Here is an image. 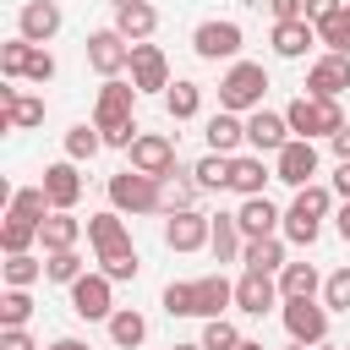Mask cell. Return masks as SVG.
I'll list each match as a JSON object with an SVG mask.
<instances>
[{"instance_id": "6da1fadb", "label": "cell", "mask_w": 350, "mask_h": 350, "mask_svg": "<svg viewBox=\"0 0 350 350\" xmlns=\"http://www.w3.org/2000/svg\"><path fill=\"white\" fill-rule=\"evenodd\" d=\"M230 301H235V284L224 273H208V279H191V284H170L164 290V312L170 317H219Z\"/></svg>"}, {"instance_id": "7a4b0ae2", "label": "cell", "mask_w": 350, "mask_h": 350, "mask_svg": "<svg viewBox=\"0 0 350 350\" xmlns=\"http://www.w3.org/2000/svg\"><path fill=\"white\" fill-rule=\"evenodd\" d=\"M88 241H93V252H98L109 279H137V246H131L120 213H93L88 219Z\"/></svg>"}, {"instance_id": "3957f363", "label": "cell", "mask_w": 350, "mask_h": 350, "mask_svg": "<svg viewBox=\"0 0 350 350\" xmlns=\"http://www.w3.org/2000/svg\"><path fill=\"white\" fill-rule=\"evenodd\" d=\"M131 98H137V82H120V77H109L104 88H98V109H93V126L104 131V142L109 148H131L137 137V126H131Z\"/></svg>"}, {"instance_id": "277c9868", "label": "cell", "mask_w": 350, "mask_h": 350, "mask_svg": "<svg viewBox=\"0 0 350 350\" xmlns=\"http://www.w3.org/2000/svg\"><path fill=\"white\" fill-rule=\"evenodd\" d=\"M268 93V71L257 60H235L219 82V109H257Z\"/></svg>"}, {"instance_id": "5b68a950", "label": "cell", "mask_w": 350, "mask_h": 350, "mask_svg": "<svg viewBox=\"0 0 350 350\" xmlns=\"http://www.w3.org/2000/svg\"><path fill=\"white\" fill-rule=\"evenodd\" d=\"M109 202H115V208H131V213H159V208H164V191H159L153 175L120 170V175H109Z\"/></svg>"}, {"instance_id": "8992f818", "label": "cell", "mask_w": 350, "mask_h": 350, "mask_svg": "<svg viewBox=\"0 0 350 350\" xmlns=\"http://www.w3.org/2000/svg\"><path fill=\"white\" fill-rule=\"evenodd\" d=\"M284 120H290V131H301V137H334V131L345 126V115H339L334 98H295V104L284 109Z\"/></svg>"}, {"instance_id": "52a82bcc", "label": "cell", "mask_w": 350, "mask_h": 350, "mask_svg": "<svg viewBox=\"0 0 350 350\" xmlns=\"http://www.w3.org/2000/svg\"><path fill=\"white\" fill-rule=\"evenodd\" d=\"M88 66H93L98 77H120V71L131 66V44H126V33H120V27L93 33V38H88Z\"/></svg>"}, {"instance_id": "ba28073f", "label": "cell", "mask_w": 350, "mask_h": 350, "mask_svg": "<svg viewBox=\"0 0 350 350\" xmlns=\"http://www.w3.org/2000/svg\"><path fill=\"white\" fill-rule=\"evenodd\" d=\"M312 175H317V148H312V137H290V142L279 148L273 180H284V186H306Z\"/></svg>"}, {"instance_id": "9c48e42d", "label": "cell", "mask_w": 350, "mask_h": 350, "mask_svg": "<svg viewBox=\"0 0 350 350\" xmlns=\"http://www.w3.org/2000/svg\"><path fill=\"white\" fill-rule=\"evenodd\" d=\"M131 82H137V93H159V88H170V60H164V49L159 44H131Z\"/></svg>"}, {"instance_id": "30bf717a", "label": "cell", "mask_w": 350, "mask_h": 350, "mask_svg": "<svg viewBox=\"0 0 350 350\" xmlns=\"http://www.w3.org/2000/svg\"><path fill=\"white\" fill-rule=\"evenodd\" d=\"M208 241H213V219H202V213H191V208L170 213V224H164V246H170V252H197V246H208Z\"/></svg>"}, {"instance_id": "8fae6325", "label": "cell", "mask_w": 350, "mask_h": 350, "mask_svg": "<svg viewBox=\"0 0 350 350\" xmlns=\"http://www.w3.org/2000/svg\"><path fill=\"white\" fill-rule=\"evenodd\" d=\"M284 328L295 345H317L328 334V312L312 306V295H295V301H284Z\"/></svg>"}, {"instance_id": "7c38bea8", "label": "cell", "mask_w": 350, "mask_h": 350, "mask_svg": "<svg viewBox=\"0 0 350 350\" xmlns=\"http://www.w3.org/2000/svg\"><path fill=\"white\" fill-rule=\"evenodd\" d=\"M131 170H142V175L164 180V175L175 170V142H170V137H159V131L137 137V142H131Z\"/></svg>"}, {"instance_id": "4fadbf2b", "label": "cell", "mask_w": 350, "mask_h": 350, "mask_svg": "<svg viewBox=\"0 0 350 350\" xmlns=\"http://www.w3.org/2000/svg\"><path fill=\"white\" fill-rule=\"evenodd\" d=\"M71 312L88 317V323L109 317V273H82V279L71 284Z\"/></svg>"}, {"instance_id": "5bb4252c", "label": "cell", "mask_w": 350, "mask_h": 350, "mask_svg": "<svg viewBox=\"0 0 350 350\" xmlns=\"http://www.w3.org/2000/svg\"><path fill=\"white\" fill-rule=\"evenodd\" d=\"M306 88H312V98H339L350 88V55H323L306 71Z\"/></svg>"}, {"instance_id": "9a60e30c", "label": "cell", "mask_w": 350, "mask_h": 350, "mask_svg": "<svg viewBox=\"0 0 350 350\" xmlns=\"http://www.w3.org/2000/svg\"><path fill=\"white\" fill-rule=\"evenodd\" d=\"M273 301H279L273 279H268L262 268H246V273H241V284H235V306H241L246 317H262V312H268Z\"/></svg>"}, {"instance_id": "2e32d148", "label": "cell", "mask_w": 350, "mask_h": 350, "mask_svg": "<svg viewBox=\"0 0 350 350\" xmlns=\"http://www.w3.org/2000/svg\"><path fill=\"white\" fill-rule=\"evenodd\" d=\"M191 44H197L202 60H230V55L241 49V27H235V22H202Z\"/></svg>"}, {"instance_id": "e0dca14e", "label": "cell", "mask_w": 350, "mask_h": 350, "mask_svg": "<svg viewBox=\"0 0 350 350\" xmlns=\"http://www.w3.org/2000/svg\"><path fill=\"white\" fill-rule=\"evenodd\" d=\"M60 33V5L55 0H27L22 5V38L27 44H49Z\"/></svg>"}, {"instance_id": "ac0fdd59", "label": "cell", "mask_w": 350, "mask_h": 350, "mask_svg": "<svg viewBox=\"0 0 350 350\" xmlns=\"http://www.w3.org/2000/svg\"><path fill=\"white\" fill-rule=\"evenodd\" d=\"M284 131H290V120H284V115H268V109H257V115L246 120V142H252L257 153H279V148L290 142Z\"/></svg>"}, {"instance_id": "d6986e66", "label": "cell", "mask_w": 350, "mask_h": 350, "mask_svg": "<svg viewBox=\"0 0 350 350\" xmlns=\"http://www.w3.org/2000/svg\"><path fill=\"white\" fill-rule=\"evenodd\" d=\"M44 191H49V202H55V208H77V197H82L77 159H66V164H49V170H44Z\"/></svg>"}, {"instance_id": "ffe728a7", "label": "cell", "mask_w": 350, "mask_h": 350, "mask_svg": "<svg viewBox=\"0 0 350 350\" xmlns=\"http://www.w3.org/2000/svg\"><path fill=\"white\" fill-rule=\"evenodd\" d=\"M0 109H5V131H27V126H38L44 120V98H22L16 88H0Z\"/></svg>"}, {"instance_id": "44dd1931", "label": "cell", "mask_w": 350, "mask_h": 350, "mask_svg": "<svg viewBox=\"0 0 350 350\" xmlns=\"http://www.w3.org/2000/svg\"><path fill=\"white\" fill-rule=\"evenodd\" d=\"M115 27H120L131 44H142V38L159 27V11H153L148 0H126V5H115Z\"/></svg>"}, {"instance_id": "7402d4cb", "label": "cell", "mask_w": 350, "mask_h": 350, "mask_svg": "<svg viewBox=\"0 0 350 350\" xmlns=\"http://www.w3.org/2000/svg\"><path fill=\"white\" fill-rule=\"evenodd\" d=\"M306 44H317V27H312L306 16H301V22H273V49H279L284 60H301Z\"/></svg>"}, {"instance_id": "603a6c76", "label": "cell", "mask_w": 350, "mask_h": 350, "mask_svg": "<svg viewBox=\"0 0 350 350\" xmlns=\"http://www.w3.org/2000/svg\"><path fill=\"white\" fill-rule=\"evenodd\" d=\"M38 235H44V252H71L77 235H82V224L71 219V208H55V213L38 224Z\"/></svg>"}, {"instance_id": "cb8c5ba5", "label": "cell", "mask_w": 350, "mask_h": 350, "mask_svg": "<svg viewBox=\"0 0 350 350\" xmlns=\"http://www.w3.org/2000/svg\"><path fill=\"white\" fill-rule=\"evenodd\" d=\"M235 224H241V235L252 241V235H273L279 213H273V202H268V197H246V202H241V213H235Z\"/></svg>"}, {"instance_id": "d4e9b609", "label": "cell", "mask_w": 350, "mask_h": 350, "mask_svg": "<svg viewBox=\"0 0 350 350\" xmlns=\"http://www.w3.org/2000/svg\"><path fill=\"white\" fill-rule=\"evenodd\" d=\"M241 262H246V268H262V273H273V268L284 262V241H279V235H252V241L241 246Z\"/></svg>"}, {"instance_id": "484cf974", "label": "cell", "mask_w": 350, "mask_h": 350, "mask_svg": "<svg viewBox=\"0 0 350 350\" xmlns=\"http://www.w3.org/2000/svg\"><path fill=\"white\" fill-rule=\"evenodd\" d=\"M241 137H246V126L235 120V109H219V115L208 120V148H213V153H235Z\"/></svg>"}, {"instance_id": "4316f807", "label": "cell", "mask_w": 350, "mask_h": 350, "mask_svg": "<svg viewBox=\"0 0 350 350\" xmlns=\"http://www.w3.org/2000/svg\"><path fill=\"white\" fill-rule=\"evenodd\" d=\"M262 180H268L262 159H230V191H241V197H262Z\"/></svg>"}, {"instance_id": "83f0119b", "label": "cell", "mask_w": 350, "mask_h": 350, "mask_svg": "<svg viewBox=\"0 0 350 350\" xmlns=\"http://www.w3.org/2000/svg\"><path fill=\"white\" fill-rule=\"evenodd\" d=\"M109 339H115L120 350H137V345L148 339V323H142V312H109Z\"/></svg>"}, {"instance_id": "f1b7e54d", "label": "cell", "mask_w": 350, "mask_h": 350, "mask_svg": "<svg viewBox=\"0 0 350 350\" xmlns=\"http://www.w3.org/2000/svg\"><path fill=\"white\" fill-rule=\"evenodd\" d=\"M49 191L44 186H22V191H11V213H22V219H33V224H44L49 219Z\"/></svg>"}, {"instance_id": "f546056e", "label": "cell", "mask_w": 350, "mask_h": 350, "mask_svg": "<svg viewBox=\"0 0 350 350\" xmlns=\"http://www.w3.org/2000/svg\"><path fill=\"white\" fill-rule=\"evenodd\" d=\"M208 246H213L219 262H230V257L241 252V224H235V213H219V219H213V241H208Z\"/></svg>"}, {"instance_id": "4dcf8cb0", "label": "cell", "mask_w": 350, "mask_h": 350, "mask_svg": "<svg viewBox=\"0 0 350 350\" xmlns=\"http://www.w3.org/2000/svg\"><path fill=\"white\" fill-rule=\"evenodd\" d=\"M317 38H323L334 55H350V5H339L328 22H317Z\"/></svg>"}, {"instance_id": "1f68e13d", "label": "cell", "mask_w": 350, "mask_h": 350, "mask_svg": "<svg viewBox=\"0 0 350 350\" xmlns=\"http://www.w3.org/2000/svg\"><path fill=\"white\" fill-rule=\"evenodd\" d=\"M98 148H104V131H98V126H71V131H66V159L82 164V159H93Z\"/></svg>"}, {"instance_id": "d6a6232c", "label": "cell", "mask_w": 350, "mask_h": 350, "mask_svg": "<svg viewBox=\"0 0 350 350\" xmlns=\"http://www.w3.org/2000/svg\"><path fill=\"white\" fill-rule=\"evenodd\" d=\"M279 290H284V301H295V295H312V290H317V268H312V262H284V279H279Z\"/></svg>"}, {"instance_id": "836d02e7", "label": "cell", "mask_w": 350, "mask_h": 350, "mask_svg": "<svg viewBox=\"0 0 350 350\" xmlns=\"http://www.w3.org/2000/svg\"><path fill=\"white\" fill-rule=\"evenodd\" d=\"M197 186H208V191H219V186H230V153H208V159H197Z\"/></svg>"}, {"instance_id": "e575fe53", "label": "cell", "mask_w": 350, "mask_h": 350, "mask_svg": "<svg viewBox=\"0 0 350 350\" xmlns=\"http://www.w3.org/2000/svg\"><path fill=\"white\" fill-rule=\"evenodd\" d=\"M164 104H170V115H175V120H191V115H197V104H202V93H197V82H175V88L164 93Z\"/></svg>"}, {"instance_id": "d590c367", "label": "cell", "mask_w": 350, "mask_h": 350, "mask_svg": "<svg viewBox=\"0 0 350 350\" xmlns=\"http://www.w3.org/2000/svg\"><path fill=\"white\" fill-rule=\"evenodd\" d=\"M290 213H301V219H323V213H328V191H323V186H312V180H306V186H295Z\"/></svg>"}, {"instance_id": "8d00e7d4", "label": "cell", "mask_w": 350, "mask_h": 350, "mask_svg": "<svg viewBox=\"0 0 350 350\" xmlns=\"http://www.w3.org/2000/svg\"><path fill=\"white\" fill-rule=\"evenodd\" d=\"M33 235H38V224H33V219H22V213H11V219H5V230H0V246L16 257V252H27V241H33Z\"/></svg>"}, {"instance_id": "74e56055", "label": "cell", "mask_w": 350, "mask_h": 350, "mask_svg": "<svg viewBox=\"0 0 350 350\" xmlns=\"http://www.w3.org/2000/svg\"><path fill=\"white\" fill-rule=\"evenodd\" d=\"M44 273H49L55 284H77V279H82V257H77V252H49Z\"/></svg>"}, {"instance_id": "f35d334b", "label": "cell", "mask_w": 350, "mask_h": 350, "mask_svg": "<svg viewBox=\"0 0 350 350\" xmlns=\"http://www.w3.org/2000/svg\"><path fill=\"white\" fill-rule=\"evenodd\" d=\"M27 317H33V301H27V290H16V284H11V290H5V301H0V323H5V328H22Z\"/></svg>"}, {"instance_id": "ab89813d", "label": "cell", "mask_w": 350, "mask_h": 350, "mask_svg": "<svg viewBox=\"0 0 350 350\" xmlns=\"http://www.w3.org/2000/svg\"><path fill=\"white\" fill-rule=\"evenodd\" d=\"M202 350H241V334H235V323H224V317H208V328H202Z\"/></svg>"}, {"instance_id": "60d3db41", "label": "cell", "mask_w": 350, "mask_h": 350, "mask_svg": "<svg viewBox=\"0 0 350 350\" xmlns=\"http://www.w3.org/2000/svg\"><path fill=\"white\" fill-rule=\"evenodd\" d=\"M27 55H33V44H27V38L5 44V49H0V71H5V77H27Z\"/></svg>"}, {"instance_id": "b9f144b4", "label": "cell", "mask_w": 350, "mask_h": 350, "mask_svg": "<svg viewBox=\"0 0 350 350\" xmlns=\"http://www.w3.org/2000/svg\"><path fill=\"white\" fill-rule=\"evenodd\" d=\"M33 279H38V262H33L27 252H16V257L5 262V284H16V290H27Z\"/></svg>"}, {"instance_id": "7bdbcfd3", "label": "cell", "mask_w": 350, "mask_h": 350, "mask_svg": "<svg viewBox=\"0 0 350 350\" xmlns=\"http://www.w3.org/2000/svg\"><path fill=\"white\" fill-rule=\"evenodd\" d=\"M323 295H328V306H334V312H350V268H339V273H328V284H323Z\"/></svg>"}, {"instance_id": "ee69618b", "label": "cell", "mask_w": 350, "mask_h": 350, "mask_svg": "<svg viewBox=\"0 0 350 350\" xmlns=\"http://www.w3.org/2000/svg\"><path fill=\"white\" fill-rule=\"evenodd\" d=\"M284 235H290L295 246H312V241H317V219H301V213H284Z\"/></svg>"}, {"instance_id": "f6af8a7d", "label": "cell", "mask_w": 350, "mask_h": 350, "mask_svg": "<svg viewBox=\"0 0 350 350\" xmlns=\"http://www.w3.org/2000/svg\"><path fill=\"white\" fill-rule=\"evenodd\" d=\"M27 77H33V82H49V77H55V55H49V49H33V55H27Z\"/></svg>"}, {"instance_id": "bcb514c9", "label": "cell", "mask_w": 350, "mask_h": 350, "mask_svg": "<svg viewBox=\"0 0 350 350\" xmlns=\"http://www.w3.org/2000/svg\"><path fill=\"white\" fill-rule=\"evenodd\" d=\"M268 11H273V22H301L306 0H268Z\"/></svg>"}, {"instance_id": "7dc6e473", "label": "cell", "mask_w": 350, "mask_h": 350, "mask_svg": "<svg viewBox=\"0 0 350 350\" xmlns=\"http://www.w3.org/2000/svg\"><path fill=\"white\" fill-rule=\"evenodd\" d=\"M334 11H339V0H306V22H312V27H317V22H328Z\"/></svg>"}, {"instance_id": "c3c4849f", "label": "cell", "mask_w": 350, "mask_h": 350, "mask_svg": "<svg viewBox=\"0 0 350 350\" xmlns=\"http://www.w3.org/2000/svg\"><path fill=\"white\" fill-rule=\"evenodd\" d=\"M0 350H33V339H27L22 328H5V334H0Z\"/></svg>"}, {"instance_id": "681fc988", "label": "cell", "mask_w": 350, "mask_h": 350, "mask_svg": "<svg viewBox=\"0 0 350 350\" xmlns=\"http://www.w3.org/2000/svg\"><path fill=\"white\" fill-rule=\"evenodd\" d=\"M334 191L350 202V159H339V170H334Z\"/></svg>"}, {"instance_id": "f907efd6", "label": "cell", "mask_w": 350, "mask_h": 350, "mask_svg": "<svg viewBox=\"0 0 350 350\" xmlns=\"http://www.w3.org/2000/svg\"><path fill=\"white\" fill-rule=\"evenodd\" d=\"M328 142H334V153H339V159H350V126H339Z\"/></svg>"}, {"instance_id": "816d5d0a", "label": "cell", "mask_w": 350, "mask_h": 350, "mask_svg": "<svg viewBox=\"0 0 350 350\" xmlns=\"http://www.w3.org/2000/svg\"><path fill=\"white\" fill-rule=\"evenodd\" d=\"M339 235H345V241H350V202H345V208H339Z\"/></svg>"}, {"instance_id": "f5cc1de1", "label": "cell", "mask_w": 350, "mask_h": 350, "mask_svg": "<svg viewBox=\"0 0 350 350\" xmlns=\"http://www.w3.org/2000/svg\"><path fill=\"white\" fill-rule=\"evenodd\" d=\"M49 350H88V345H82V339H55Z\"/></svg>"}, {"instance_id": "db71d44e", "label": "cell", "mask_w": 350, "mask_h": 350, "mask_svg": "<svg viewBox=\"0 0 350 350\" xmlns=\"http://www.w3.org/2000/svg\"><path fill=\"white\" fill-rule=\"evenodd\" d=\"M241 350H262V345H257V339H241Z\"/></svg>"}, {"instance_id": "11a10c76", "label": "cell", "mask_w": 350, "mask_h": 350, "mask_svg": "<svg viewBox=\"0 0 350 350\" xmlns=\"http://www.w3.org/2000/svg\"><path fill=\"white\" fill-rule=\"evenodd\" d=\"M175 350H202V339H197V345H175Z\"/></svg>"}, {"instance_id": "9f6ffc18", "label": "cell", "mask_w": 350, "mask_h": 350, "mask_svg": "<svg viewBox=\"0 0 350 350\" xmlns=\"http://www.w3.org/2000/svg\"><path fill=\"white\" fill-rule=\"evenodd\" d=\"M290 350H306V345H290Z\"/></svg>"}, {"instance_id": "6f0895ef", "label": "cell", "mask_w": 350, "mask_h": 350, "mask_svg": "<svg viewBox=\"0 0 350 350\" xmlns=\"http://www.w3.org/2000/svg\"><path fill=\"white\" fill-rule=\"evenodd\" d=\"M115 5H126V0H115Z\"/></svg>"}]
</instances>
